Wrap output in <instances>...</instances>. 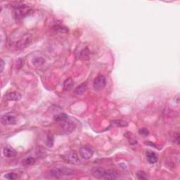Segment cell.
I'll return each instance as SVG.
<instances>
[{
	"instance_id": "14",
	"label": "cell",
	"mask_w": 180,
	"mask_h": 180,
	"mask_svg": "<svg viewBox=\"0 0 180 180\" xmlns=\"http://www.w3.org/2000/svg\"><path fill=\"white\" fill-rule=\"evenodd\" d=\"M73 85H74V82H73L72 78L70 77V78L66 79L63 83V90L66 92H69L73 89Z\"/></svg>"
},
{
	"instance_id": "21",
	"label": "cell",
	"mask_w": 180,
	"mask_h": 180,
	"mask_svg": "<svg viewBox=\"0 0 180 180\" xmlns=\"http://www.w3.org/2000/svg\"><path fill=\"white\" fill-rule=\"evenodd\" d=\"M53 144H54V137L52 134L48 135L47 139H46V145L49 147H52Z\"/></svg>"
},
{
	"instance_id": "3",
	"label": "cell",
	"mask_w": 180,
	"mask_h": 180,
	"mask_svg": "<svg viewBox=\"0 0 180 180\" xmlns=\"http://www.w3.org/2000/svg\"><path fill=\"white\" fill-rule=\"evenodd\" d=\"M106 84V77H104V75H100L94 79V83H93V86H94V90L99 91V90H103V89L105 87Z\"/></svg>"
},
{
	"instance_id": "1",
	"label": "cell",
	"mask_w": 180,
	"mask_h": 180,
	"mask_svg": "<svg viewBox=\"0 0 180 180\" xmlns=\"http://www.w3.org/2000/svg\"><path fill=\"white\" fill-rule=\"evenodd\" d=\"M74 170L66 167H59L50 170V175L55 178L60 179L66 176H70L74 174Z\"/></svg>"
},
{
	"instance_id": "13",
	"label": "cell",
	"mask_w": 180,
	"mask_h": 180,
	"mask_svg": "<svg viewBox=\"0 0 180 180\" xmlns=\"http://www.w3.org/2000/svg\"><path fill=\"white\" fill-rule=\"evenodd\" d=\"M3 153L5 157L12 158L16 155V151L13 148L9 147V146H6V147L4 148Z\"/></svg>"
},
{
	"instance_id": "19",
	"label": "cell",
	"mask_w": 180,
	"mask_h": 180,
	"mask_svg": "<svg viewBox=\"0 0 180 180\" xmlns=\"http://www.w3.org/2000/svg\"><path fill=\"white\" fill-rule=\"evenodd\" d=\"M112 123V125L116 127H127L128 125L127 123L124 121H113Z\"/></svg>"
},
{
	"instance_id": "20",
	"label": "cell",
	"mask_w": 180,
	"mask_h": 180,
	"mask_svg": "<svg viewBox=\"0 0 180 180\" xmlns=\"http://www.w3.org/2000/svg\"><path fill=\"white\" fill-rule=\"evenodd\" d=\"M137 177L139 179H148V175L146 172H144V171H139L137 173Z\"/></svg>"
},
{
	"instance_id": "7",
	"label": "cell",
	"mask_w": 180,
	"mask_h": 180,
	"mask_svg": "<svg viewBox=\"0 0 180 180\" xmlns=\"http://www.w3.org/2000/svg\"><path fill=\"white\" fill-rule=\"evenodd\" d=\"M31 36L30 35H25L21 40H20L17 44V47H19L20 49L25 48L31 42Z\"/></svg>"
},
{
	"instance_id": "17",
	"label": "cell",
	"mask_w": 180,
	"mask_h": 180,
	"mask_svg": "<svg viewBox=\"0 0 180 180\" xmlns=\"http://www.w3.org/2000/svg\"><path fill=\"white\" fill-rule=\"evenodd\" d=\"M44 63V59H42L41 57H36L32 60L33 65L36 66V67H39V66H42Z\"/></svg>"
},
{
	"instance_id": "5",
	"label": "cell",
	"mask_w": 180,
	"mask_h": 180,
	"mask_svg": "<svg viewBox=\"0 0 180 180\" xmlns=\"http://www.w3.org/2000/svg\"><path fill=\"white\" fill-rule=\"evenodd\" d=\"M79 153L83 158L88 160L90 159L93 156V155H94V151L90 147H89V146H83V147L80 148Z\"/></svg>"
},
{
	"instance_id": "11",
	"label": "cell",
	"mask_w": 180,
	"mask_h": 180,
	"mask_svg": "<svg viewBox=\"0 0 180 180\" xmlns=\"http://www.w3.org/2000/svg\"><path fill=\"white\" fill-rule=\"evenodd\" d=\"M21 94L18 92H12L5 95L6 99L7 100H9V101H18L19 100H21Z\"/></svg>"
},
{
	"instance_id": "6",
	"label": "cell",
	"mask_w": 180,
	"mask_h": 180,
	"mask_svg": "<svg viewBox=\"0 0 180 180\" xmlns=\"http://www.w3.org/2000/svg\"><path fill=\"white\" fill-rule=\"evenodd\" d=\"M29 12H30V8L26 5L17 6L15 8V15L17 18L24 17L28 14Z\"/></svg>"
},
{
	"instance_id": "2",
	"label": "cell",
	"mask_w": 180,
	"mask_h": 180,
	"mask_svg": "<svg viewBox=\"0 0 180 180\" xmlns=\"http://www.w3.org/2000/svg\"><path fill=\"white\" fill-rule=\"evenodd\" d=\"M62 158L65 161L66 163L72 164V165H78L80 163L79 157L77 154L74 151L68 152L62 155Z\"/></svg>"
},
{
	"instance_id": "4",
	"label": "cell",
	"mask_w": 180,
	"mask_h": 180,
	"mask_svg": "<svg viewBox=\"0 0 180 180\" xmlns=\"http://www.w3.org/2000/svg\"><path fill=\"white\" fill-rule=\"evenodd\" d=\"M15 122H16V118L12 113H7L1 117V123L3 125H14Z\"/></svg>"
},
{
	"instance_id": "18",
	"label": "cell",
	"mask_w": 180,
	"mask_h": 180,
	"mask_svg": "<svg viewBox=\"0 0 180 180\" xmlns=\"http://www.w3.org/2000/svg\"><path fill=\"white\" fill-rule=\"evenodd\" d=\"M23 163H24V165H34L35 163V160L34 158L32 157H28L26 158L23 161Z\"/></svg>"
},
{
	"instance_id": "15",
	"label": "cell",
	"mask_w": 180,
	"mask_h": 180,
	"mask_svg": "<svg viewBox=\"0 0 180 180\" xmlns=\"http://www.w3.org/2000/svg\"><path fill=\"white\" fill-rule=\"evenodd\" d=\"M54 121L56 122H58V123H63V122L66 121L68 120V116L67 115L65 114V113H59V114H57L56 115L54 116Z\"/></svg>"
},
{
	"instance_id": "9",
	"label": "cell",
	"mask_w": 180,
	"mask_h": 180,
	"mask_svg": "<svg viewBox=\"0 0 180 180\" xmlns=\"http://www.w3.org/2000/svg\"><path fill=\"white\" fill-rule=\"evenodd\" d=\"M118 177V174L115 170H105L103 175L104 179H115Z\"/></svg>"
},
{
	"instance_id": "22",
	"label": "cell",
	"mask_w": 180,
	"mask_h": 180,
	"mask_svg": "<svg viewBox=\"0 0 180 180\" xmlns=\"http://www.w3.org/2000/svg\"><path fill=\"white\" fill-rule=\"evenodd\" d=\"M18 177L17 174H15L14 172H10V173H7L4 177H5L6 179H16Z\"/></svg>"
},
{
	"instance_id": "8",
	"label": "cell",
	"mask_w": 180,
	"mask_h": 180,
	"mask_svg": "<svg viewBox=\"0 0 180 180\" xmlns=\"http://www.w3.org/2000/svg\"><path fill=\"white\" fill-rule=\"evenodd\" d=\"M105 170L101 167H94L92 170V176L97 179H102Z\"/></svg>"
},
{
	"instance_id": "16",
	"label": "cell",
	"mask_w": 180,
	"mask_h": 180,
	"mask_svg": "<svg viewBox=\"0 0 180 180\" xmlns=\"http://www.w3.org/2000/svg\"><path fill=\"white\" fill-rule=\"evenodd\" d=\"M87 90V84L86 83H83L81 84L80 85L77 86L76 89H75V92L76 93V94L77 95H82L83 94L84 92H85Z\"/></svg>"
},
{
	"instance_id": "10",
	"label": "cell",
	"mask_w": 180,
	"mask_h": 180,
	"mask_svg": "<svg viewBox=\"0 0 180 180\" xmlns=\"http://www.w3.org/2000/svg\"><path fill=\"white\" fill-rule=\"evenodd\" d=\"M61 128L63 131L66 132V133H69L71 132L72 131L74 130L75 129V125L74 123H73L72 122L68 121V120L63 123H62L61 124Z\"/></svg>"
},
{
	"instance_id": "23",
	"label": "cell",
	"mask_w": 180,
	"mask_h": 180,
	"mask_svg": "<svg viewBox=\"0 0 180 180\" xmlns=\"http://www.w3.org/2000/svg\"><path fill=\"white\" fill-rule=\"evenodd\" d=\"M139 134L143 135V136H148V134H149V132L146 128H141L140 129L139 131Z\"/></svg>"
},
{
	"instance_id": "24",
	"label": "cell",
	"mask_w": 180,
	"mask_h": 180,
	"mask_svg": "<svg viewBox=\"0 0 180 180\" xmlns=\"http://www.w3.org/2000/svg\"><path fill=\"white\" fill-rule=\"evenodd\" d=\"M4 62L3 60H1V70H0V71H1V73L4 70Z\"/></svg>"
},
{
	"instance_id": "12",
	"label": "cell",
	"mask_w": 180,
	"mask_h": 180,
	"mask_svg": "<svg viewBox=\"0 0 180 180\" xmlns=\"http://www.w3.org/2000/svg\"><path fill=\"white\" fill-rule=\"evenodd\" d=\"M146 158L148 163L151 164H154L158 161V156L153 151H146Z\"/></svg>"
}]
</instances>
